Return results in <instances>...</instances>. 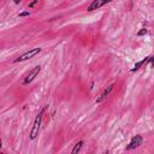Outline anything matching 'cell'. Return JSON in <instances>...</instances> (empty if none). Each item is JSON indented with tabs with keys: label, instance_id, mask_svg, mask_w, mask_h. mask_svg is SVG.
I'll use <instances>...</instances> for the list:
<instances>
[{
	"label": "cell",
	"instance_id": "1",
	"mask_svg": "<svg viewBox=\"0 0 154 154\" xmlns=\"http://www.w3.org/2000/svg\"><path fill=\"white\" fill-rule=\"evenodd\" d=\"M47 108H48V105H45V106L40 109V112L37 113L36 118L34 119V123H32V126H31V129H30V134H29V138H30L31 141H34V140L38 136L40 126H41V123H42V118H43V114H45V112H46Z\"/></svg>",
	"mask_w": 154,
	"mask_h": 154
},
{
	"label": "cell",
	"instance_id": "2",
	"mask_svg": "<svg viewBox=\"0 0 154 154\" xmlns=\"http://www.w3.org/2000/svg\"><path fill=\"white\" fill-rule=\"evenodd\" d=\"M41 52H42V48H41V47H35V48H31V49H29V51H26V52L22 53L20 55H18V57H17V58L13 60V63H20V61L29 60V59L34 58L35 55L40 54Z\"/></svg>",
	"mask_w": 154,
	"mask_h": 154
},
{
	"label": "cell",
	"instance_id": "3",
	"mask_svg": "<svg viewBox=\"0 0 154 154\" xmlns=\"http://www.w3.org/2000/svg\"><path fill=\"white\" fill-rule=\"evenodd\" d=\"M40 71H41V65H36V66H34L28 73H26V76L24 77V79H23V85H26V84H29V83H31L34 79H35V77L40 73Z\"/></svg>",
	"mask_w": 154,
	"mask_h": 154
},
{
	"label": "cell",
	"instance_id": "4",
	"mask_svg": "<svg viewBox=\"0 0 154 154\" xmlns=\"http://www.w3.org/2000/svg\"><path fill=\"white\" fill-rule=\"evenodd\" d=\"M143 144V136L142 135H135L131 141L129 142V144L126 146V150H132V149H136L138 147H141Z\"/></svg>",
	"mask_w": 154,
	"mask_h": 154
},
{
	"label": "cell",
	"instance_id": "5",
	"mask_svg": "<svg viewBox=\"0 0 154 154\" xmlns=\"http://www.w3.org/2000/svg\"><path fill=\"white\" fill-rule=\"evenodd\" d=\"M112 1H114V0H93V1L89 4V6H88L87 11H88V12H91V11L99 10L100 7H102V6L107 5V4L112 2Z\"/></svg>",
	"mask_w": 154,
	"mask_h": 154
},
{
	"label": "cell",
	"instance_id": "6",
	"mask_svg": "<svg viewBox=\"0 0 154 154\" xmlns=\"http://www.w3.org/2000/svg\"><path fill=\"white\" fill-rule=\"evenodd\" d=\"M114 85H116L114 83H111L109 85H107V87H106V88H105V89L102 90V93H101V94H100V95H99V96L96 97L95 102H96V103H101L102 101H105V100H106V97H107V96H108V95L111 94V91L113 90Z\"/></svg>",
	"mask_w": 154,
	"mask_h": 154
},
{
	"label": "cell",
	"instance_id": "7",
	"mask_svg": "<svg viewBox=\"0 0 154 154\" xmlns=\"http://www.w3.org/2000/svg\"><path fill=\"white\" fill-rule=\"evenodd\" d=\"M148 59H149V57H146V58H143L142 60H140V61H137L135 65H134V67L130 70L131 72H135V71H137V70H140L143 65H146L147 64V61H148Z\"/></svg>",
	"mask_w": 154,
	"mask_h": 154
},
{
	"label": "cell",
	"instance_id": "8",
	"mask_svg": "<svg viewBox=\"0 0 154 154\" xmlns=\"http://www.w3.org/2000/svg\"><path fill=\"white\" fill-rule=\"evenodd\" d=\"M83 144H84V141L83 140H81V141H78L75 146H73V148L71 149V153L72 154H76V153H78L81 149H82V147H83Z\"/></svg>",
	"mask_w": 154,
	"mask_h": 154
},
{
	"label": "cell",
	"instance_id": "9",
	"mask_svg": "<svg viewBox=\"0 0 154 154\" xmlns=\"http://www.w3.org/2000/svg\"><path fill=\"white\" fill-rule=\"evenodd\" d=\"M29 16H30V12H29V11H23V12L18 13V17H19V18H23V17H29Z\"/></svg>",
	"mask_w": 154,
	"mask_h": 154
},
{
	"label": "cell",
	"instance_id": "10",
	"mask_svg": "<svg viewBox=\"0 0 154 154\" xmlns=\"http://www.w3.org/2000/svg\"><path fill=\"white\" fill-rule=\"evenodd\" d=\"M147 64H149V66H150V67H154V55L149 57V59H148Z\"/></svg>",
	"mask_w": 154,
	"mask_h": 154
},
{
	"label": "cell",
	"instance_id": "11",
	"mask_svg": "<svg viewBox=\"0 0 154 154\" xmlns=\"http://www.w3.org/2000/svg\"><path fill=\"white\" fill-rule=\"evenodd\" d=\"M146 34H147V29L143 28V29H141V30L137 32V36H143V35H146Z\"/></svg>",
	"mask_w": 154,
	"mask_h": 154
},
{
	"label": "cell",
	"instance_id": "12",
	"mask_svg": "<svg viewBox=\"0 0 154 154\" xmlns=\"http://www.w3.org/2000/svg\"><path fill=\"white\" fill-rule=\"evenodd\" d=\"M37 2H38V0H32L31 2H29V5H28V7H29V8H32V7H34V6H35V5L37 4Z\"/></svg>",
	"mask_w": 154,
	"mask_h": 154
},
{
	"label": "cell",
	"instance_id": "13",
	"mask_svg": "<svg viewBox=\"0 0 154 154\" xmlns=\"http://www.w3.org/2000/svg\"><path fill=\"white\" fill-rule=\"evenodd\" d=\"M13 2L14 4H19V2H22V0H13Z\"/></svg>",
	"mask_w": 154,
	"mask_h": 154
},
{
	"label": "cell",
	"instance_id": "14",
	"mask_svg": "<svg viewBox=\"0 0 154 154\" xmlns=\"http://www.w3.org/2000/svg\"><path fill=\"white\" fill-rule=\"evenodd\" d=\"M153 7H154V5H153Z\"/></svg>",
	"mask_w": 154,
	"mask_h": 154
}]
</instances>
